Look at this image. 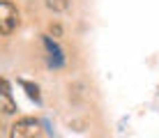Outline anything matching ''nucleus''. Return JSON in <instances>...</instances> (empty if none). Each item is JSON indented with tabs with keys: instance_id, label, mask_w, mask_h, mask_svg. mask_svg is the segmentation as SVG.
<instances>
[{
	"instance_id": "1",
	"label": "nucleus",
	"mask_w": 159,
	"mask_h": 138,
	"mask_svg": "<svg viewBox=\"0 0 159 138\" xmlns=\"http://www.w3.org/2000/svg\"><path fill=\"white\" fill-rule=\"evenodd\" d=\"M19 25V9L9 0H0V35H12Z\"/></svg>"
},
{
	"instance_id": "2",
	"label": "nucleus",
	"mask_w": 159,
	"mask_h": 138,
	"mask_svg": "<svg viewBox=\"0 0 159 138\" xmlns=\"http://www.w3.org/2000/svg\"><path fill=\"white\" fill-rule=\"evenodd\" d=\"M39 120L35 118H19L12 124V131H9V138H39Z\"/></svg>"
},
{
	"instance_id": "3",
	"label": "nucleus",
	"mask_w": 159,
	"mask_h": 138,
	"mask_svg": "<svg viewBox=\"0 0 159 138\" xmlns=\"http://www.w3.org/2000/svg\"><path fill=\"white\" fill-rule=\"evenodd\" d=\"M0 113H5V115L16 113V101L12 97V87H9L7 78H2V76H0Z\"/></svg>"
},
{
	"instance_id": "4",
	"label": "nucleus",
	"mask_w": 159,
	"mask_h": 138,
	"mask_svg": "<svg viewBox=\"0 0 159 138\" xmlns=\"http://www.w3.org/2000/svg\"><path fill=\"white\" fill-rule=\"evenodd\" d=\"M44 46L48 48V55H51V65H53V67H60V65H62V51H60V46L51 39V37H44Z\"/></svg>"
},
{
	"instance_id": "5",
	"label": "nucleus",
	"mask_w": 159,
	"mask_h": 138,
	"mask_svg": "<svg viewBox=\"0 0 159 138\" xmlns=\"http://www.w3.org/2000/svg\"><path fill=\"white\" fill-rule=\"evenodd\" d=\"M19 83H21V87H23V90L28 92V97H30V99H35V104H39V101H42L39 87H37L35 83H28V81H19Z\"/></svg>"
},
{
	"instance_id": "6",
	"label": "nucleus",
	"mask_w": 159,
	"mask_h": 138,
	"mask_svg": "<svg viewBox=\"0 0 159 138\" xmlns=\"http://www.w3.org/2000/svg\"><path fill=\"white\" fill-rule=\"evenodd\" d=\"M46 7L53 12H65L69 7V0H46Z\"/></svg>"
},
{
	"instance_id": "7",
	"label": "nucleus",
	"mask_w": 159,
	"mask_h": 138,
	"mask_svg": "<svg viewBox=\"0 0 159 138\" xmlns=\"http://www.w3.org/2000/svg\"><path fill=\"white\" fill-rule=\"evenodd\" d=\"M51 32H53V35H60V32H62V28L56 23V25H51Z\"/></svg>"
}]
</instances>
